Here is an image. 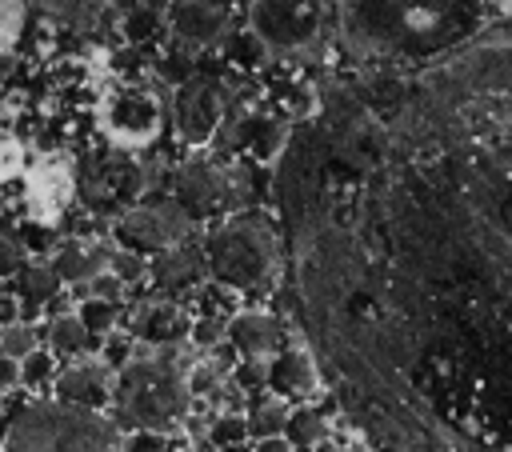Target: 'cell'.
Segmentation results:
<instances>
[{"mask_svg": "<svg viewBox=\"0 0 512 452\" xmlns=\"http://www.w3.org/2000/svg\"><path fill=\"white\" fill-rule=\"evenodd\" d=\"M40 4L56 16H68V20H80V12H88V0H40Z\"/></svg>", "mask_w": 512, "mask_h": 452, "instance_id": "836d02e7", "label": "cell"}, {"mask_svg": "<svg viewBox=\"0 0 512 452\" xmlns=\"http://www.w3.org/2000/svg\"><path fill=\"white\" fill-rule=\"evenodd\" d=\"M104 364H108V368H124V364H128V340H124V336H112V340L104 344Z\"/></svg>", "mask_w": 512, "mask_h": 452, "instance_id": "d6a6232c", "label": "cell"}, {"mask_svg": "<svg viewBox=\"0 0 512 452\" xmlns=\"http://www.w3.org/2000/svg\"><path fill=\"white\" fill-rule=\"evenodd\" d=\"M152 24H156V16H152V12H144V16H132V24H128V28H132V36H140V32H152Z\"/></svg>", "mask_w": 512, "mask_h": 452, "instance_id": "74e56055", "label": "cell"}, {"mask_svg": "<svg viewBox=\"0 0 512 452\" xmlns=\"http://www.w3.org/2000/svg\"><path fill=\"white\" fill-rule=\"evenodd\" d=\"M224 200V176L212 164H184L176 176V204L188 216H204L212 208H220Z\"/></svg>", "mask_w": 512, "mask_h": 452, "instance_id": "4fadbf2b", "label": "cell"}, {"mask_svg": "<svg viewBox=\"0 0 512 452\" xmlns=\"http://www.w3.org/2000/svg\"><path fill=\"white\" fill-rule=\"evenodd\" d=\"M324 432H328V420H324L320 408H296V412H288L284 436H288L292 448H312V444L324 440Z\"/></svg>", "mask_w": 512, "mask_h": 452, "instance_id": "ffe728a7", "label": "cell"}, {"mask_svg": "<svg viewBox=\"0 0 512 452\" xmlns=\"http://www.w3.org/2000/svg\"><path fill=\"white\" fill-rule=\"evenodd\" d=\"M108 248H80V244H64L60 252H56V260H52V272L60 276V280H68V284H84V280H92V276H100L104 272V264H108Z\"/></svg>", "mask_w": 512, "mask_h": 452, "instance_id": "2e32d148", "label": "cell"}, {"mask_svg": "<svg viewBox=\"0 0 512 452\" xmlns=\"http://www.w3.org/2000/svg\"><path fill=\"white\" fill-rule=\"evenodd\" d=\"M16 380H20V364L8 360V356H0V388H12Z\"/></svg>", "mask_w": 512, "mask_h": 452, "instance_id": "8d00e7d4", "label": "cell"}, {"mask_svg": "<svg viewBox=\"0 0 512 452\" xmlns=\"http://www.w3.org/2000/svg\"><path fill=\"white\" fill-rule=\"evenodd\" d=\"M36 332L48 336V344H52L56 356H76V352H84V348H92L100 340V336H92L80 324V316H56L48 328H36Z\"/></svg>", "mask_w": 512, "mask_h": 452, "instance_id": "e0dca14e", "label": "cell"}, {"mask_svg": "<svg viewBox=\"0 0 512 452\" xmlns=\"http://www.w3.org/2000/svg\"><path fill=\"white\" fill-rule=\"evenodd\" d=\"M176 444H168L164 432H128L124 452H172Z\"/></svg>", "mask_w": 512, "mask_h": 452, "instance_id": "f546056e", "label": "cell"}, {"mask_svg": "<svg viewBox=\"0 0 512 452\" xmlns=\"http://www.w3.org/2000/svg\"><path fill=\"white\" fill-rule=\"evenodd\" d=\"M192 228V216L176 200L160 204H140L116 220V240L128 252H168L176 248Z\"/></svg>", "mask_w": 512, "mask_h": 452, "instance_id": "8992f818", "label": "cell"}, {"mask_svg": "<svg viewBox=\"0 0 512 452\" xmlns=\"http://www.w3.org/2000/svg\"><path fill=\"white\" fill-rule=\"evenodd\" d=\"M208 440H212L216 452H220V448H232V444H244V440H248V420H244L240 412H220V416H212V424H208Z\"/></svg>", "mask_w": 512, "mask_h": 452, "instance_id": "44dd1931", "label": "cell"}, {"mask_svg": "<svg viewBox=\"0 0 512 452\" xmlns=\"http://www.w3.org/2000/svg\"><path fill=\"white\" fill-rule=\"evenodd\" d=\"M52 372H56V360H52V352H44V348H36V352H28V356L20 360V380H24V384H44Z\"/></svg>", "mask_w": 512, "mask_h": 452, "instance_id": "4316f807", "label": "cell"}, {"mask_svg": "<svg viewBox=\"0 0 512 452\" xmlns=\"http://www.w3.org/2000/svg\"><path fill=\"white\" fill-rule=\"evenodd\" d=\"M108 272H112L120 284H132V280H140V276L148 272V264H144V256H140V252L120 248V252H112V256H108Z\"/></svg>", "mask_w": 512, "mask_h": 452, "instance_id": "cb8c5ba5", "label": "cell"}, {"mask_svg": "<svg viewBox=\"0 0 512 452\" xmlns=\"http://www.w3.org/2000/svg\"><path fill=\"white\" fill-rule=\"evenodd\" d=\"M216 380H220V364H196L188 372V392L192 396H212L216 392Z\"/></svg>", "mask_w": 512, "mask_h": 452, "instance_id": "f1b7e54d", "label": "cell"}, {"mask_svg": "<svg viewBox=\"0 0 512 452\" xmlns=\"http://www.w3.org/2000/svg\"><path fill=\"white\" fill-rule=\"evenodd\" d=\"M188 376L172 364V348L128 360L112 384V424L128 432H172L188 416Z\"/></svg>", "mask_w": 512, "mask_h": 452, "instance_id": "7a4b0ae2", "label": "cell"}, {"mask_svg": "<svg viewBox=\"0 0 512 452\" xmlns=\"http://www.w3.org/2000/svg\"><path fill=\"white\" fill-rule=\"evenodd\" d=\"M232 384L240 392H260L268 384V364L264 360H240V364H232Z\"/></svg>", "mask_w": 512, "mask_h": 452, "instance_id": "484cf974", "label": "cell"}, {"mask_svg": "<svg viewBox=\"0 0 512 452\" xmlns=\"http://www.w3.org/2000/svg\"><path fill=\"white\" fill-rule=\"evenodd\" d=\"M252 452H296V448L288 444V436H268V440H256Z\"/></svg>", "mask_w": 512, "mask_h": 452, "instance_id": "d590c367", "label": "cell"}, {"mask_svg": "<svg viewBox=\"0 0 512 452\" xmlns=\"http://www.w3.org/2000/svg\"><path fill=\"white\" fill-rule=\"evenodd\" d=\"M172 452H196V448H172Z\"/></svg>", "mask_w": 512, "mask_h": 452, "instance_id": "ab89813d", "label": "cell"}, {"mask_svg": "<svg viewBox=\"0 0 512 452\" xmlns=\"http://www.w3.org/2000/svg\"><path fill=\"white\" fill-rule=\"evenodd\" d=\"M4 452H124V440L108 416L64 400H44L12 420Z\"/></svg>", "mask_w": 512, "mask_h": 452, "instance_id": "3957f363", "label": "cell"}, {"mask_svg": "<svg viewBox=\"0 0 512 452\" xmlns=\"http://www.w3.org/2000/svg\"><path fill=\"white\" fill-rule=\"evenodd\" d=\"M56 400L76 404V408H104L112 400V384H108V368L104 364H72L60 372L56 380Z\"/></svg>", "mask_w": 512, "mask_h": 452, "instance_id": "7c38bea8", "label": "cell"}, {"mask_svg": "<svg viewBox=\"0 0 512 452\" xmlns=\"http://www.w3.org/2000/svg\"><path fill=\"white\" fill-rule=\"evenodd\" d=\"M24 24V0H0V52H8Z\"/></svg>", "mask_w": 512, "mask_h": 452, "instance_id": "d4e9b609", "label": "cell"}, {"mask_svg": "<svg viewBox=\"0 0 512 452\" xmlns=\"http://www.w3.org/2000/svg\"><path fill=\"white\" fill-rule=\"evenodd\" d=\"M244 420H248V436H252V440L284 436V428H288V408H284L280 396H256Z\"/></svg>", "mask_w": 512, "mask_h": 452, "instance_id": "ac0fdd59", "label": "cell"}, {"mask_svg": "<svg viewBox=\"0 0 512 452\" xmlns=\"http://www.w3.org/2000/svg\"><path fill=\"white\" fill-rule=\"evenodd\" d=\"M172 28H176V36H184L192 44H216L228 28V8L216 0H176Z\"/></svg>", "mask_w": 512, "mask_h": 452, "instance_id": "8fae6325", "label": "cell"}, {"mask_svg": "<svg viewBox=\"0 0 512 452\" xmlns=\"http://www.w3.org/2000/svg\"><path fill=\"white\" fill-rule=\"evenodd\" d=\"M268 388L272 396H288V400H300L316 388V372H312V360L300 352V348H288V352H276L272 364H268Z\"/></svg>", "mask_w": 512, "mask_h": 452, "instance_id": "9a60e30c", "label": "cell"}, {"mask_svg": "<svg viewBox=\"0 0 512 452\" xmlns=\"http://www.w3.org/2000/svg\"><path fill=\"white\" fill-rule=\"evenodd\" d=\"M224 332H228L224 316H200V320H192V332H188V336H192L200 348H212V344L224 340Z\"/></svg>", "mask_w": 512, "mask_h": 452, "instance_id": "83f0119b", "label": "cell"}, {"mask_svg": "<svg viewBox=\"0 0 512 452\" xmlns=\"http://www.w3.org/2000/svg\"><path fill=\"white\" fill-rule=\"evenodd\" d=\"M132 332L148 344H176L192 332V320L172 304V300H148L144 308H136V320H132Z\"/></svg>", "mask_w": 512, "mask_h": 452, "instance_id": "5bb4252c", "label": "cell"}, {"mask_svg": "<svg viewBox=\"0 0 512 452\" xmlns=\"http://www.w3.org/2000/svg\"><path fill=\"white\" fill-rule=\"evenodd\" d=\"M100 124H104V132L116 144L140 148V144L156 140V132L164 128V112H160L152 92H144V88H116L100 104Z\"/></svg>", "mask_w": 512, "mask_h": 452, "instance_id": "52a82bcc", "label": "cell"}, {"mask_svg": "<svg viewBox=\"0 0 512 452\" xmlns=\"http://www.w3.org/2000/svg\"><path fill=\"white\" fill-rule=\"evenodd\" d=\"M148 272H152V280H156L160 292L176 296V292H192L204 280L208 260H204V252H196L188 244H176L168 252H156V260L148 264Z\"/></svg>", "mask_w": 512, "mask_h": 452, "instance_id": "9c48e42d", "label": "cell"}, {"mask_svg": "<svg viewBox=\"0 0 512 452\" xmlns=\"http://www.w3.org/2000/svg\"><path fill=\"white\" fill-rule=\"evenodd\" d=\"M228 340L244 360H268L280 352L284 332L268 312H236L228 320Z\"/></svg>", "mask_w": 512, "mask_h": 452, "instance_id": "30bf717a", "label": "cell"}, {"mask_svg": "<svg viewBox=\"0 0 512 452\" xmlns=\"http://www.w3.org/2000/svg\"><path fill=\"white\" fill-rule=\"evenodd\" d=\"M220 452H252V448H244V444H232V448H220Z\"/></svg>", "mask_w": 512, "mask_h": 452, "instance_id": "f35d334b", "label": "cell"}, {"mask_svg": "<svg viewBox=\"0 0 512 452\" xmlns=\"http://www.w3.org/2000/svg\"><path fill=\"white\" fill-rule=\"evenodd\" d=\"M476 12V0H344L348 36L364 40L368 48H392L412 56L436 52L468 32Z\"/></svg>", "mask_w": 512, "mask_h": 452, "instance_id": "6da1fadb", "label": "cell"}, {"mask_svg": "<svg viewBox=\"0 0 512 452\" xmlns=\"http://www.w3.org/2000/svg\"><path fill=\"white\" fill-rule=\"evenodd\" d=\"M16 292L24 296V304H48L52 296H60V276L52 272V264H24L16 272Z\"/></svg>", "mask_w": 512, "mask_h": 452, "instance_id": "d6986e66", "label": "cell"}, {"mask_svg": "<svg viewBox=\"0 0 512 452\" xmlns=\"http://www.w3.org/2000/svg\"><path fill=\"white\" fill-rule=\"evenodd\" d=\"M248 24L268 52H300L324 36V0H248Z\"/></svg>", "mask_w": 512, "mask_h": 452, "instance_id": "5b68a950", "label": "cell"}, {"mask_svg": "<svg viewBox=\"0 0 512 452\" xmlns=\"http://www.w3.org/2000/svg\"><path fill=\"white\" fill-rule=\"evenodd\" d=\"M24 268V256H20V244L0 236V276H16Z\"/></svg>", "mask_w": 512, "mask_h": 452, "instance_id": "1f68e13d", "label": "cell"}, {"mask_svg": "<svg viewBox=\"0 0 512 452\" xmlns=\"http://www.w3.org/2000/svg\"><path fill=\"white\" fill-rule=\"evenodd\" d=\"M224 116H228V96H224L220 80L192 76L180 88V96H176V128H180V136L188 144H204L208 136H216Z\"/></svg>", "mask_w": 512, "mask_h": 452, "instance_id": "ba28073f", "label": "cell"}, {"mask_svg": "<svg viewBox=\"0 0 512 452\" xmlns=\"http://www.w3.org/2000/svg\"><path fill=\"white\" fill-rule=\"evenodd\" d=\"M80 324L92 332V336H100V332H108L112 324H116V304L112 300H96V296H88V300H80Z\"/></svg>", "mask_w": 512, "mask_h": 452, "instance_id": "7402d4cb", "label": "cell"}, {"mask_svg": "<svg viewBox=\"0 0 512 452\" xmlns=\"http://www.w3.org/2000/svg\"><path fill=\"white\" fill-rule=\"evenodd\" d=\"M16 316H20V304H16V296L0 292V328H12V324H16Z\"/></svg>", "mask_w": 512, "mask_h": 452, "instance_id": "e575fe53", "label": "cell"}, {"mask_svg": "<svg viewBox=\"0 0 512 452\" xmlns=\"http://www.w3.org/2000/svg\"><path fill=\"white\" fill-rule=\"evenodd\" d=\"M120 288H124V284H120L112 272H100V276L88 280V292H92L96 300H112V304H116V300H120Z\"/></svg>", "mask_w": 512, "mask_h": 452, "instance_id": "4dcf8cb0", "label": "cell"}, {"mask_svg": "<svg viewBox=\"0 0 512 452\" xmlns=\"http://www.w3.org/2000/svg\"><path fill=\"white\" fill-rule=\"evenodd\" d=\"M272 256H276L272 232L256 216L228 220L224 228H216L208 236V248H204L208 272L216 280H224L228 288H240V292H252V288H260L268 280Z\"/></svg>", "mask_w": 512, "mask_h": 452, "instance_id": "277c9868", "label": "cell"}, {"mask_svg": "<svg viewBox=\"0 0 512 452\" xmlns=\"http://www.w3.org/2000/svg\"><path fill=\"white\" fill-rule=\"evenodd\" d=\"M36 328H28V324H12V328H4L0 332V356H8V360H24L28 352H36Z\"/></svg>", "mask_w": 512, "mask_h": 452, "instance_id": "603a6c76", "label": "cell"}]
</instances>
